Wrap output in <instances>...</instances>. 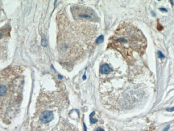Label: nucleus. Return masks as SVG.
<instances>
[{"mask_svg": "<svg viewBox=\"0 0 174 131\" xmlns=\"http://www.w3.org/2000/svg\"><path fill=\"white\" fill-rule=\"evenodd\" d=\"M95 131H104V130H103L102 128H100V127H98L97 128V130H96Z\"/></svg>", "mask_w": 174, "mask_h": 131, "instance_id": "nucleus-9", "label": "nucleus"}, {"mask_svg": "<svg viewBox=\"0 0 174 131\" xmlns=\"http://www.w3.org/2000/svg\"><path fill=\"white\" fill-rule=\"evenodd\" d=\"M157 53H158V57H159V58H160V59H163V58H165V55H164L162 54V53L161 51H158Z\"/></svg>", "mask_w": 174, "mask_h": 131, "instance_id": "nucleus-7", "label": "nucleus"}, {"mask_svg": "<svg viewBox=\"0 0 174 131\" xmlns=\"http://www.w3.org/2000/svg\"><path fill=\"white\" fill-rule=\"evenodd\" d=\"M160 10H164L165 11H167V10H166V9H165V8H160Z\"/></svg>", "mask_w": 174, "mask_h": 131, "instance_id": "nucleus-11", "label": "nucleus"}, {"mask_svg": "<svg viewBox=\"0 0 174 131\" xmlns=\"http://www.w3.org/2000/svg\"><path fill=\"white\" fill-rule=\"evenodd\" d=\"M112 71V68L107 63L102 65L100 68V72L102 75H107Z\"/></svg>", "mask_w": 174, "mask_h": 131, "instance_id": "nucleus-5", "label": "nucleus"}, {"mask_svg": "<svg viewBox=\"0 0 174 131\" xmlns=\"http://www.w3.org/2000/svg\"><path fill=\"white\" fill-rule=\"evenodd\" d=\"M68 102L60 91H42L26 131H79L68 122Z\"/></svg>", "mask_w": 174, "mask_h": 131, "instance_id": "nucleus-1", "label": "nucleus"}, {"mask_svg": "<svg viewBox=\"0 0 174 131\" xmlns=\"http://www.w3.org/2000/svg\"><path fill=\"white\" fill-rule=\"evenodd\" d=\"M169 126H170L169 125L167 126H166V127H165V128H164V130H163L162 131H168V130L169 128Z\"/></svg>", "mask_w": 174, "mask_h": 131, "instance_id": "nucleus-8", "label": "nucleus"}, {"mask_svg": "<svg viewBox=\"0 0 174 131\" xmlns=\"http://www.w3.org/2000/svg\"><path fill=\"white\" fill-rule=\"evenodd\" d=\"M103 40H104V37H103V35H100V36L98 38L96 39V42L97 44H100L101 43Z\"/></svg>", "mask_w": 174, "mask_h": 131, "instance_id": "nucleus-6", "label": "nucleus"}, {"mask_svg": "<svg viewBox=\"0 0 174 131\" xmlns=\"http://www.w3.org/2000/svg\"><path fill=\"white\" fill-rule=\"evenodd\" d=\"M23 71L11 66L1 72V118L9 124L18 113L23 98Z\"/></svg>", "mask_w": 174, "mask_h": 131, "instance_id": "nucleus-2", "label": "nucleus"}, {"mask_svg": "<svg viewBox=\"0 0 174 131\" xmlns=\"http://www.w3.org/2000/svg\"><path fill=\"white\" fill-rule=\"evenodd\" d=\"M167 110L168 111H174V107H173V108H172L171 109H168Z\"/></svg>", "mask_w": 174, "mask_h": 131, "instance_id": "nucleus-10", "label": "nucleus"}, {"mask_svg": "<svg viewBox=\"0 0 174 131\" xmlns=\"http://www.w3.org/2000/svg\"><path fill=\"white\" fill-rule=\"evenodd\" d=\"M146 47L147 41L143 32L131 24L123 23L110 37L107 48L117 51L128 62H132L134 54L143 55Z\"/></svg>", "mask_w": 174, "mask_h": 131, "instance_id": "nucleus-3", "label": "nucleus"}, {"mask_svg": "<svg viewBox=\"0 0 174 131\" xmlns=\"http://www.w3.org/2000/svg\"><path fill=\"white\" fill-rule=\"evenodd\" d=\"M72 13L74 18L82 22H97L98 18L92 9L82 6H76L72 8Z\"/></svg>", "mask_w": 174, "mask_h": 131, "instance_id": "nucleus-4", "label": "nucleus"}]
</instances>
